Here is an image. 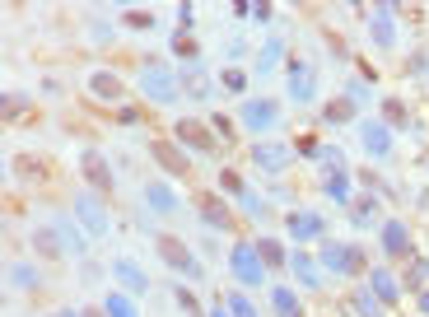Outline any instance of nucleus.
Instances as JSON below:
<instances>
[{"label": "nucleus", "instance_id": "nucleus-24", "mask_svg": "<svg viewBox=\"0 0 429 317\" xmlns=\"http://www.w3.org/2000/svg\"><path fill=\"white\" fill-rule=\"evenodd\" d=\"M327 192L336 196V201H350V182H345V173H331V178H327Z\"/></svg>", "mask_w": 429, "mask_h": 317}, {"label": "nucleus", "instance_id": "nucleus-14", "mask_svg": "<svg viewBox=\"0 0 429 317\" xmlns=\"http://www.w3.org/2000/svg\"><path fill=\"white\" fill-rule=\"evenodd\" d=\"M373 289H378V299H387V304H392V299H401V289H396V275L392 271H383V266H373Z\"/></svg>", "mask_w": 429, "mask_h": 317}, {"label": "nucleus", "instance_id": "nucleus-6", "mask_svg": "<svg viewBox=\"0 0 429 317\" xmlns=\"http://www.w3.org/2000/svg\"><path fill=\"white\" fill-rule=\"evenodd\" d=\"M322 266H327V271H360V248L322 243Z\"/></svg>", "mask_w": 429, "mask_h": 317}, {"label": "nucleus", "instance_id": "nucleus-18", "mask_svg": "<svg viewBox=\"0 0 429 317\" xmlns=\"http://www.w3.org/2000/svg\"><path fill=\"white\" fill-rule=\"evenodd\" d=\"M271 304L280 317H299V299H294V289H271Z\"/></svg>", "mask_w": 429, "mask_h": 317}, {"label": "nucleus", "instance_id": "nucleus-19", "mask_svg": "<svg viewBox=\"0 0 429 317\" xmlns=\"http://www.w3.org/2000/svg\"><path fill=\"white\" fill-rule=\"evenodd\" d=\"M290 266H294V275H299V280H304L308 289H313V284H317V266H313V261L304 257V252H294V257H290Z\"/></svg>", "mask_w": 429, "mask_h": 317}, {"label": "nucleus", "instance_id": "nucleus-12", "mask_svg": "<svg viewBox=\"0 0 429 317\" xmlns=\"http://www.w3.org/2000/svg\"><path fill=\"white\" fill-rule=\"evenodd\" d=\"M373 42L378 47H392L396 42V28H392V10H373Z\"/></svg>", "mask_w": 429, "mask_h": 317}, {"label": "nucleus", "instance_id": "nucleus-17", "mask_svg": "<svg viewBox=\"0 0 429 317\" xmlns=\"http://www.w3.org/2000/svg\"><path fill=\"white\" fill-rule=\"evenodd\" d=\"M103 313H108V317H140L136 304H131L126 294H108V299H103Z\"/></svg>", "mask_w": 429, "mask_h": 317}, {"label": "nucleus", "instance_id": "nucleus-16", "mask_svg": "<svg viewBox=\"0 0 429 317\" xmlns=\"http://www.w3.org/2000/svg\"><path fill=\"white\" fill-rule=\"evenodd\" d=\"M145 201L154 205V210H164V215H168V210H178V201H173V192H168V187H164V182H149Z\"/></svg>", "mask_w": 429, "mask_h": 317}, {"label": "nucleus", "instance_id": "nucleus-31", "mask_svg": "<svg viewBox=\"0 0 429 317\" xmlns=\"http://www.w3.org/2000/svg\"><path fill=\"white\" fill-rule=\"evenodd\" d=\"M224 84L238 93V89H243V75H238V70H224Z\"/></svg>", "mask_w": 429, "mask_h": 317}, {"label": "nucleus", "instance_id": "nucleus-15", "mask_svg": "<svg viewBox=\"0 0 429 317\" xmlns=\"http://www.w3.org/2000/svg\"><path fill=\"white\" fill-rule=\"evenodd\" d=\"M290 234L294 238H322V219L317 215H290Z\"/></svg>", "mask_w": 429, "mask_h": 317}, {"label": "nucleus", "instance_id": "nucleus-25", "mask_svg": "<svg viewBox=\"0 0 429 317\" xmlns=\"http://www.w3.org/2000/svg\"><path fill=\"white\" fill-rule=\"evenodd\" d=\"M327 122H350V98H336L327 108Z\"/></svg>", "mask_w": 429, "mask_h": 317}, {"label": "nucleus", "instance_id": "nucleus-4", "mask_svg": "<svg viewBox=\"0 0 429 317\" xmlns=\"http://www.w3.org/2000/svg\"><path fill=\"white\" fill-rule=\"evenodd\" d=\"M360 140H364V149H369V158H387L392 154V131H387L383 122H364Z\"/></svg>", "mask_w": 429, "mask_h": 317}, {"label": "nucleus", "instance_id": "nucleus-11", "mask_svg": "<svg viewBox=\"0 0 429 317\" xmlns=\"http://www.w3.org/2000/svg\"><path fill=\"white\" fill-rule=\"evenodd\" d=\"M75 210H79V224H89L93 234H103V229H108V215H103V205L93 201V196H79Z\"/></svg>", "mask_w": 429, "mask_h": 317}, {"label": "nucleus", "instance_id": "nucleus-30", "mask_svg": "<svg viewBox=\"0 0 429 317\" xmlns=\"http://www.w3.org/2000/svg\"><path fill=\"white\" fill-rule=\"evenodd\" d=\"M126 23H136V28H149V23H154V19H149L145 10H131V14H126Z\"/></svg>", "mask_w": 429, "mask_h": 317}, {"label": "nucleus", "instance_id": "nucleus-7", "mask_svg": "<svg viewBox=\"0 0 429 317\" xmlns=\"http://www.w3.org/2000/svg\"><path fill=\"white\" fill-rule=\"evenodd\" d=\"M113 275H117V280H122L126 284V294H145V289H149V275L145 271H140V266H136V261H117V266H113Z\"/></svg>", "mask_w": 429, "mask_h": 317}, {"label": "nucleus", "instance_id": "nucleus-9", "mask_svg": "<svg viewBox=\"0 0 429 317\" xmlns=\"http://www.w3.org/2000/svg\"><path fill=\"white\" fill-rule=\"evenodd\" d=\"M313 89H317L313 70H308V66H299V61H294V66H290V93H294V98H299V103H308V98H313Z\"/></svg>", "mask_w": 429, "mask_h": 317}, {"label": "nucleus", "instance_id": "nucleus-1", "mask_svg": "<svg viewBox=\"0 0 429 317\" xmlns=\"http://www.w3.org/2000/svg\"><path fill=\"white\" fill-rule=\"evenodd\" d=\"M229 271H234L243 284H261V271H266V261H261L257 243H238V248L229 252Z\"/></svg>", "mask_w": 429, "mask_h": 317}, {"label": "nucleus", "instance_id": "nucleus-8", "mask_svg": "<svg viewBox=\"0 0 429 317\" xmlns=\"http://www.w3.org/2000/svg\"><path fill=\"white\" fill-rule=\"evenodd\" d=\"M383 248H387V257H406L411 234H406V224H401V219H387V224H383Z\"/></svg>", "mask_w": 429, "mask_h": 317}, {"label": "nucleus", "instance_id": "nucleus-33", "mask_svg": "<svg viewBox=\"0 0 429 317\" xmlns=\"http://www.w3.org/2000/svg\"><path fill=\"white\" fill-rule=\"evenodd\" d=\"M210 317H229V308H214V313H210Z\"/></svg>", "mask_w": 429, "mask_h": 317}, {"label": "nucleus", "instance_id": "nucleus-23", "mask_svg": "<svg viewBox=\"0 0 429 317\" xmlns=\"http://www.w3.org/2000/svg\"><path fill=\"white\" fill-rule=\"evenodd\" d=\"M224 308H229V317H257V308H252L243 294H229V304H224Z\"/></svg>", "mask_w": 429, "mask_h": 317}, {"label": "nucleus", "instance_id": "nucleus-22", "mask_svg": "<svg viewBox=\"0 0 429 317\" xmlns=\"http://www.w3.org/2000/svg\"><path fill=\"white\" fill-rule=\"evenodd\" d=\"M257 252H261V261H266V266H285V261H290V257H285V248H280V243H271V238H261Z\"/></svg>", "mask_w": 429, "mask_h": 317}, {"label": "nucleus", "instance_id": "nucleus-20", "mask_svg": "<svg viewBox=\"0 0 429 317\" xmlns=\"http://www.w3.org/2000/svg\"><path fill=\"white\" fill-rule=\"evenodd\" d=\"M280 52H285V47L275 42V38H271L266 47H261V57H257V75H271V70H275V61H280Z\"/></svg>", "mask_w": 429, "mask_h": 317}, {"label": "nucleus", "instance_id": "nucleus-26", "mask_svg": "<svg viewBox=\"0 0 429 317\" xmlns=\"http://www.w3.org/2000/svg\"><path fill=\"white\" fill-rule=\"evenodd\" d=\"M10 280H14V284H33L38 275H33V266H14V271H10Z\"/></svg>", "mask_w": 429, "mask_h": 317}, {"label": "nucleus", "instance_id": "nucleus-5", "mask_svg": "<svg viewBox=\"0 0 429 317\" xmlns=\"http://www.w3.org/2000/svg\"><path fill=\"white\" fill-rule=\"evenodd\" d=\"M140 89H145L149 98H159V103H173V98H178V79H173L168 70H159V75H154V70H145V75H140Z\"/></svg>", "mask_w": 429, "mask_h": 317}, {"label": "nucleus", "instance_id": "nucleus-34", "mask_svg": "<svg viewBox=\"0 0 429 317\" xmlns=\"http://www.w3.org/2000/svg\"><path fill=\"white\" fill-rule=\"evenodd\" d=\"M420 308H425V313H429V294H425V299H420Z\"/></svg>", "mask_w": 429, "mask_h": 317}, {"label": "nucleus", "instance_id": "nucleus-21", "mask_svg": "<svg viewBox=\"0 0 429 317\" xmlns=\"http://www.w3.org/2000/svg\"><path fill=\"white\" fill-rule=\"evenodd\" d=\"M178 131H182V140H192L196 149H214V140H210V131H205V126H192V122H182Z\"/></svg>", "mask_w": 429, "mask_h": 317}, {"label": "nucleus", "instance_id": "nucleus-2", "mask_svg": "<svg viewBox=\"0 0 429 317\" xmlns=\"http://www.w3.org/2000/svg\"><path fill=\"white\" fill-rule=\"evenodd\" d=\"M238 122L248 126V131H271V126L280 122V108H275L271 98H248L238 108Z\"/></svg>", "mask_w": 429, "mask_h": 317}, {"label": "nucleus", "instance_id": "nucleus-29", "mask_svg": "<svg viewBox=\"0 0 429 317\" xmlns=\"http://www.w3.org/2000/svg\"><path fill=\"white\" fill-rule=\"evenodd\" d=\"M355 304H360V313H364V317H378V308H373V299L364 294V289H360V294H355Z\"/></svg>", "mask_w": 429, "mask_h": 317}, {"label": "nucleus", "instance_id": "nucleus-13", "mask_svg": "<svg viewBox=\"0 0 429 317\" xmlns=\"http://www.w3.org/2000/svg\"><path fill=\"white\" fill-rule=\"evenodd\" d=\"M84 173L93 178V187H98V192H108V187H113V173H108V163H103V158L93 154V149L84 154Z\"/></svg>", "mask_w": 429, "mask_h": 317}, {"label": "nucleus", "instance_id": "nucleus-10", "mask_svg": "<svg viewBox=\"0 0 429 317\" xmlns=\"http://www.w3.org/2000/svg\"><path fill=\"white\" fill-rule=\"evenodd\" d=\"M252 154H257V163H261V168H271V173L290 163V149H285L280 140H266V145H257V149H252Z\"/></svg>", "mask_w": 429, "mask_h": 317}, {"label": "nucleus", "instance_id": "nucleus-28", "mask_svg": "<svg viewBox=\"0 0 429 317\" xmlns=\"http://www.w3.org/2000/svg\"><path fill=\"white\" fill-rule=\"evenodd\" d=\"M355 224H373V205H369V201L355 205Z\"/></svg>", "mask_w": 429, "mask_h": 317}, {"label": "nucleus", "instance_id": "nucleus-27", "mask_svg": "<svg viewBox=\"0 0 429 317\" xmlns=\"http://www.w3.org/2000/svg\"><path fill=\"white\" fill-rule=\"evenodd\" d=\"M93 89L98 93H117V79L113 75H93Z\"/></svg>", "mask_w": 429, "mask_h": 317}, {"label": "nucleus", "instance_id": "nucleus-3", "mask_svg": "<svg viewBox=\"0 0 429 317\" xmlns=\"http://www.w3.org/2000/svg\"><path fill=\"white\" fill-rule=\"evenodd\" d=\"M159 257L168 261L173 271H182V275H201V266H196V261H192V252L182 248V243H178V238H173V234H164V238H159Z\"/></svg>", "mask_w": 429, "mask_h": 317}, {"label": "nucleus", "instance_id": "nucleus-32", "mask_svg": "<svg viewBox=\"0 0 429 317\" xmlns=\"http://www.w3.org/2000/svg\"><path fill=\"white\" fill-rule=\"evenodd\" d=\"M57 317H84V313H75V308H66V313H57Z\"/></svg>", "mask_w": 429, "mask_h": 317}]
</instances>
